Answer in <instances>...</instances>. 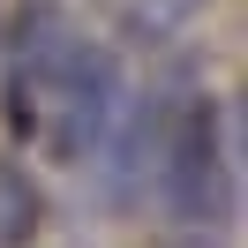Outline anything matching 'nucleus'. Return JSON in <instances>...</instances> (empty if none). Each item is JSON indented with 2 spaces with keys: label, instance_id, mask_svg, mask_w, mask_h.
Segmentation results:
<instances>
[{
  "label": "nucleus",
  "instance_id": "f257e3e1",
  "mask_svg": "<svg viewBox=\"0 0 248 248\" xmlns=\"http://www.w3.org/2000/svg\"><path fill=\"white\" fill-rule=\"evenodd\" d=\"M233 173H241V121L218 98H173L166 136H158V203L181 226H218L233 211Z\"/></svg>",
  "mask_w": 248,
  "mask_h": 248
},
{
  "label": "nucleus",
  "instance_id": "f03ea898",
  "mask_svg": "<svg viewBox=\"0 0 248 248\" xmlns=\"http://www.w3.org/2000/svg\"><path fill=\"white\" fill-rule=\"evenodd\" d=\"M76 23H68L61 0H23V16H16V76L38 83V98H46V83L61 76V61L76 53Z\"/></svg>",
  "mask_w": 248,
  "mask_h": 248
},
{
  "label": "nucleus",
  "instance_id": "7ed1b4c3",
  "mask_svg": "<svg viewBox=\"0 0 248 248\" xmlns=\"http://www.w3.org/2000/svg\"><path fill=\"white\" fill-rule=\"evenodd\" d=\"M196 16H203V0H128L121 8V38L143 46V53H166V46H181L196 31Z\"/></svg>",
  "mask_w": 248,
  "mask_h": 248
},
{
  "label": "nucleus",
  "instance_id": "20e7f679",
  "mask_svg": "<svg viewBox=\"0 0 248 248\" xmlns=\"http://www.w3.org/2000/svg\"><path fill=\"white\" fill-rule=\"evenodd\" d=\"M38 226H46V196H38V181L16 166V158H0V248H31Z\"/></svg>",
  "mask_w": 248,
  "mask_h": 248
}]
</instances>
